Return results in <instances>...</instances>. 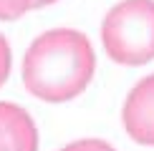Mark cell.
<instances>
[{
	"instance_id": "1",
	"label": "cell",
	"mask_w": 154,
	"mask_h": 151,
	"mask_svg": "<svg viewBox=\"0 0 154 151\" xmlns=\"http://www.w3.org/2000/svg\"><path fill=\"white\" fill-rule=\"evenodd\" d=\"M96 71L88 38L73 28L46 30L23 55V83L35 98L63 103L86 91Z\"/></svg>"
},
{
	"instance_id": "2",
	"label": "cell",
	"mask_w": 154,
	"mask_h": 151,
	"mask_svg": "<svg viewBox=\"0 0 154 151\" xmlns=\"http://www.w3.org/2000/svg\"><path fill=\"white\" fill-rule=\"evenodd\" d=\"M101 40L109 58L121 66L154 61V0H124L106 13Z\"/></svg>"
},
{
	"instance_id": "3",
	"label": "cell",
	"mask_w": 154,
	"mask_h": 151,
	"mask_svg": "<svg viewBox=\"0 0 154 151\" xmlns=\"http://www.w3.org/2000/svg\"><path fill=\"white\" fill-rule=\"evenodd\" d=\"M121 121L137 144L154 146V76H146L129 91L121 108Z\"/></svg>"
},
{
	"instance_id": "4",
	"label": "cell",
	"mask_w": 154,
	"mask_h": 151,
	"mask_svg": "<svg viewBox=\"0 0 154 151\" xmlns=\"http://www.w3.org/2000/svg\"><path fill=\"white\" fill-rule=\"evenodd\" d=\"M0 129L10 144V151H38L35 123L18 103L0 101Z\"/></svg>"
},
{
	"instance_id": "5",
	"label": "cell",
	"mask_w": 154,
	"mask_h": 151,
	"mask_svg": "<svg viewBox=\"0 0 154 151\" xmlns=\"http://www.w3.org/2000/svg\"><path fill=\"white\" fill-rule=\"evenodd\" d=\"M33 8V0H0V20H15Z\"/></svg>"
},
{
	"instance_id": "6",
	"label": "cell",
	"mask_w": 154,
	"mask_h": 151,
	"mask_svg": "<svg viewBox=\"0 0 154 151\" xmlns=\"http://www.w3.org/2000/svg\"><path fill=\"white\" fill-rule=\"evenodd\" d=\"M61 151H114V146H109L101 138H81V141H73L68 146H63Z\"/></svg>"
},
{
	"instance_id": "7",
	"label": "cell",
	"mask_w": 154,
	"mask_h": 151,
	"mask_svg": "<svg viewBox=\"0 0 154 151\" xmlns=\"http://www.w3.org/2000/svg\"><path fill=\"white\" fill-rule=\"evenodd\" d=\"M10 66H13V53H10V46H8V40H5V35L0 33V86L8 81Z\"/></svg>"
},
{
	"instance_id": "8",
	"label": "cell",
	"mask_w": 154,
	"mask_h": 151,
	"mask_svg": "<svg viewBox=\"0 0 154 151\" xmlns=\"http://www.w3.org/2000/svg\"><path fill=\"white\" fill-rule=\"evenodd\" d=\"M0 151H10V144H8V138H5L3 129H0Z\"/></svg>"
},
{
	"instance_id": "9",
	"label": "cell",
	"mask_w": 154,
	"mask_h": 151,
	"mask_svg": "<svg viewBox=\"0 0 154 151\" xmlns=\"http://www.w3.org/2000/svg\"><path fill=\"white\" fill-rule=\"evenodd\" d=\"M56 0H33V8H43V5H51Z\"/></svg>"
}]
</instances>
